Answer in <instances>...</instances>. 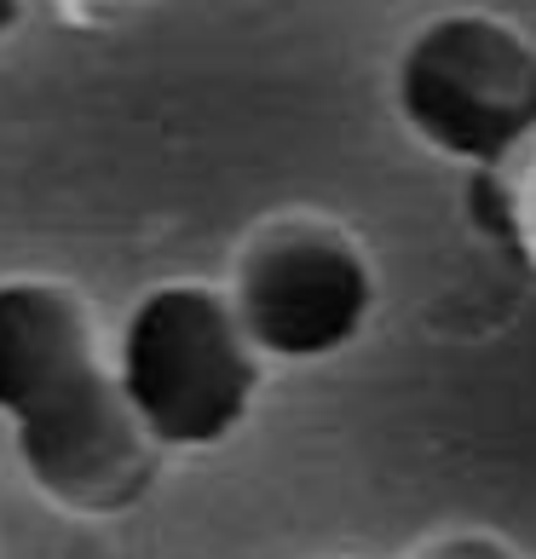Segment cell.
Returning a JSON list of instances; mask_svg holds the SVG:
<instances>
[{"label":"cell","mask_w":536,"mask_h":559,"mask_svg":"<svg viewBox=\"0 0 536 559\" xmlns=\"http://www.w3.org/2000/svg\"><path fill=\"white\" fill-rule=\"evenodd\" d=\"M231 312L260 358L323 364L376 318V272L329 225H288L242 260Z\"/></svg>","instance_id":"3"},{"label":"cell","mask_w":536,"mask_h":559,"mask_svg":"<svg viewBox=\"0 0 536 559\" xmlns=\"http://www.w3.org/2000/svg\"><path fill=\"white\" fill-rule=\"evenodd\" d=\"M87 369H98V352L75 295L35 277L0 283V416L24 421Z\"/></svg>","instance_id":"5"},{"label":"cell","mask_w":536,"mask_h":559,"mask_svg":"<svg viewBox=\"0 0 536 559\" xmlns=\"http://www.w3.org/2000/svg\"><path fill=\"white\" fill-rule=\"evenodd\" d=\"M432 559H513V554L497 548V543H485V536H462V543H444Z\"/></svg>","instance_id":"6"},{"label":"cell","mask_w":536,"mask_h":559,"mask_svg":"<svg viewBox=\"0 0 536 559\" xmlns=\"http://www.w3.org/2000/svg\"><path fill=\"white\" fill-rule=\"evenodd\" d=\"M398 110L432 151L497 162L536 128V47L479 12L439 17L398 58Z\"/></svg>","instance_id":"2"},{"label":"cell","mask_w":536,"mask_h":559,"mask_svg":"<svg viewBox=\"0 0 536 559\" xmlns=\"http://www.w3.org/2000/svg\"><path fill=\"white\" fill-rule=\"evenodd\" d=\"M110 376L156 450H214L249 421L260 352L219 288L162 283L121 318Z\"/></svg>","instance_id":"1"},{"label":"cell","mask_w":536,"mask_h":559,"mask_svg":"<svg viewBox=\"0 0 536 559\" xmlns=\"http://www.w3.org/2000/svg\"><path fill=\"white\" fill-rule=\"evenodd\" d=\"M17 462L47 502L70 513H110L128 508L151 467V439L139 432L133 409L121 404L110 364L87 369L58 399L12 421Z\"/></svg>","instance_id":"4"},{"label":"cell","mask_w":536,"mask_h":559,"mask_svg":"<svg viewBox=\"0 0 536 559\" xmlns=\"http://www.w3.org/2000/svg\"><path fill=\"white\" fill-rule=\"evenodd\" d=\"M17 17H24V0H0V35H12Z\"/></svg>","instance_id":"7"}]
</instances>
